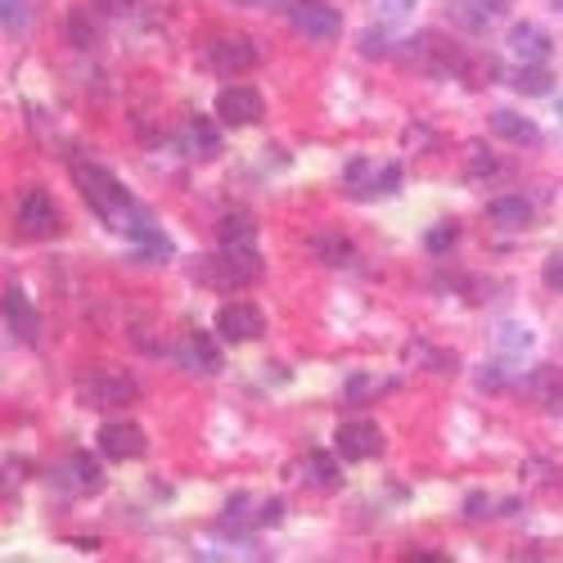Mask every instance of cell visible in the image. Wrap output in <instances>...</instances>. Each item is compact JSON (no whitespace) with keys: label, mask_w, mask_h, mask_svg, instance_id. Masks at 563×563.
<instances>
[{"label":"cell","mask_w":563,"mask_h":563,"mask_svg":"<svg viewBox=\"0 0 563 563\" xmlns=\"http://www.w3.org/2000/svg\"><path fill=\"white\" fill-rule=\"evenodd\" d=\"M73 180L81 185V195H86V203L96 208L113 230H122V234H131L140 221H150V212L140 208L126 190H122V180L113 176V172H104V167H96V163H73Z\"/></svg>","instance_id":"obj_1"},{"label":"cell","mask_w":563,"mask_h":563,"mask_svg":"<svg viewBox=\"0 0 563 563\" xmlns=\"http://www.w3.org/2000/svg\"><path fill=\"white\" fill-rule=\"evenodd\" d=\"M217 249L244 271V279L253 285V279L262 275V257H257V230L249 217H225L221 230H217Z\"/></svg>","instance_id":"obj_2"},{"label":"cell","mask_w":563,"mask_h":563,"mask_svg":"<svg viewBox=\"0 0 563 563\" xmlns=\"http://www.w3.org/2000/svg\"><path fill=\"white\" fill-rule=\"evenodd\" d=\"M289 23L298 36L316 45H330L343 32V14L334 5H324V0H289Z\"/></svg>","instance_id":"obj_3"},{"label":"cell","mask_w":563,"mask_h":563,"mask_svg":"<svg viewBox=\"0 0 563 563\" xmlns=\"http://www.w3.org/2000/svg\"><path fill=\"white\" fill-rule=\"evenodd\" d=\"M77 401H86L90 410L131 406L135 401V384L126 379V374H113V369H90L86 379L77 384Z\"/></svg>","instance_id":"obj_4"},{"label":"cell","mask_w":563,"mask_h":563,"mask_svg":"<svg viewBox=\"0 0 563 563\" xmlns=\"http://www.w3.org/2000/svg\"><path fill=\"white\" fill-rule=\"evenodd\" d=\"M212 324H217V334H221L225 343H253V339L266 334V316H262L253 302H225Z\"/></svg>","instance_id":"obj_5"},{"label":"cell","mask_w":563,"mask_h":563,"mask_svg":"<svg viewBox=\"0 0 563 563\" xmlns=\"http://www.w3.org/2000/svg\"><path fill=\"white\" fill-rule=\"evenodd\" d=\"M212 109H217V122H225V126H253L266 104L253 86H225Z\"/></svg>","instance_id":"obj_6"},{"label":"cell","mask_w":563,"mask_h":563,"mask_svg":"<svg viewBox=\"0 0 563 563\" xmlns=\"http://www.w3.org/2000/svg\"><path fill=\"white\" fill-rule=\"evenodd\" d=\"M397 185H401V167H397V163H388V167H374V163H365V158L347 163V190H352L356 199L393 195Z\"/></svg>","instance_id":"obj_7"},{"label":"cell","mask_w":563,"mask_h":563,"mask_svg":"<svg viewBox=\"0 0 563 563\" xmlns=\"http://www.w3.org/2000/svg\"><path fill=\"white\" fill-rule=\"evenodd\" d=\"M19 230L27 234V240H45V234H55L59 230V208L55 199L45 195V190H27L19 199Z\"/></svg>","instance_id":"obj_8"},{"label":"cell","mask_w":563,"mask_h":563,"mask_svg":"<svg viewBox=\"0 0 563 563\" xmlns=\"http://www.w3.org/2000/svg\"><path fill=\"white\" fill-rule=\"evenodd\" d=\"M208 64H212L217 73H225V77L249 73V68H257V45H253L249 36H217V41L208 45Z\"/></svg>","instance_id":"obj_9"},{"label":"cell","mask_w":563,"mask_h":563,"mask_svg":"<svg viewBox=\"0 0 563 563\" xmlns=\"http://www.w3.org/2000/svg\"><path fill=\"white\" fill-rule=\"evenodd\" d=\"M334 442L347 460H369L384 451V433H379V424H369V419H347V424H339Z\"/></svg>","instance_id":"obj_10"},{"label":"cell","mask_w":563,"mask_h":563,"mask_svg":"<svg viewBox=\"0 0 563 563\" xmlns=\"http://www.w3.org/2000/svg\"><path fill=\"white\" fill-rule=\"evenodd\" d=\"M96 442H100V455H104V460H118V464L145 455V429L126 424V419H118V424H104Z\"/></svg>","instance_id":"obj_11"},{"label":"cell","mask_w":563,"mask_h":563,"mask_svg":"<svg viewBox=\"0 0 563 563\" xmlns=\"http://www.w3.org/2000/svg\"><path fill=\"white\" fill-rule=\"evenodd\" d=\"M176 361H180V369H190V374H217L221 369V347H217L212 334H195L190 330L176 343Z\"/></svg>","instance_id":"obj_12"},{"label":"cell","mask_w":563,"mask_h":563,"mask_svg":"<svg viewBox=\"0 0 563 563\" xmlns=\"http://www.w3.org/2000/svg\"><path fill=\"white\" fill-rule=\"evenodd\" d=\"M505 41H509V55L519 59V64H545L550 51H554V41H550L537 23H514Z\"/></svg>","instance_id":"obj_13"},{"label":"cell","mask_w":563,"mask_h":563,"mask_svg":"<svg viewBox=\"0 0 563 563\" xmlns=\"http://www.w3.org/2000/svg\"><path fill=\"white\" fill-rule=\"evenodd\" d=\"M492 131H496L500 140H509V145H523V150L541 145V126L528 122L523 113H514V109H496V113H492Z\"/></svg>","instance_id":"obj_14"},{"label":"cell","mask_w":563,"mask_h":563,"mask_svg":"<svg viewBox=\"0 0 563 563\" xmlns=\"http://www.w3.org/2000/svg\"><path fill=\"white\" fill-rule=\"evenodd\" d=\"M180 150L190 154V158H217V154H221V131H217V122L195 118L190 126L180 131Z\"/></svg>","instance_id":"obj_15"},{"label":"cell","mask_w":563,"mask_h":563,"mask_svg":"<svg viewBox=\"0 0 563 563\" xmlns=\"http://www.w3.org/2000/svg\"><path fill=\"white\" fill-rule=\"evenodd\" d=\"M496 5L500 0H451V23L464 32H487L496 23Z\"/></svg>","instance_id":"obj_16"},{"label":"cell","mask_w":563,"mask_h":563,"mask_svg":"<svg viewBox=\"0 0 563 563\" xmlns=\"http://www.w3.org/2000/svg\"><path fill=\"white\" fill-rule=\"evenodd\" d=\"M523 393L545 410H563V374L559 369H532L523 379Z\"/></svg>","instance_id":"obj_17"},{"label":"cell","mask_w":563,"mask_h":563,"mask_svg":"<svg viewBox=\"0 0 563 563\" xmlns=\"http://www.w3.org/2000/svg\"><path fill=\"white\" fill-rule=\"evenodd\" d=\"M5 330L14 339H23V343L36 334V311H32V302H27L23 289H5Z\"/></svg>","instance_id":"obj_18"},{"label":"cell","mask_w":563,"mask_h":563,"mask_svg":"<svg viewBox=\"0 0 563 563\" xmlns=\"http://www.w3.org/2000/svg\"><path fill=\"white\" fill-rule=\"evenodd\" d=\"M126 240L135 244V253L145 257V262H154V257H158V262H167V257H172V240L158 230V221H154V217H150V221H140V225L126 234Z\"/></svg>","instance_id":"obj_19"},{"label":"cell","mask_w":563,"mask_h":563,"mask_svg":"<svg viewBox=\"0 0 563 563\" xmlns=\"http://www.w3.org/2000/svg\"><path fill=\"white\" fill-rule=\"evenodd\" d=\"M487 217L496 225H505V230H528L532 225V203L523 195H505V199H492Z\"/></svg>","instance_id":"obj_20"},{"label":"cell","mask_w":563,"mask_h":563,"mask_svg":"<svg viewBox=\"0 0 563 563\" xmlns=\"http://www.w3.org/2000/svg\"><path fill=\"white\" fill-rule=\"evenodd\" d=\"M64 474H68V487H73V492H86V496L104 487V478H100V464L90 460V455H73V460L64 464Z\"/></svg>","instance_id":"obj_21"},{"label":"cell","mask_w":563,"mask_h":563,"mask_svg":"<svg viewBox=\"0 0 563 563\" xmlns=\"http://www.w3.org/2000/svg\"><path fill=\"white\" fill-rule=\"evenodd\" d=\"M509 86H514V90H523V96H550V90H554V77H550L545 64H523L519 73L509 77Z\"/></svg>","instance_id":"obj_22"},{"label":"cell","mask_w":563,"mask_h":563,"mask_svg":"<svg viewBox=\"0 0 563 563\" xmlns=\"http://www.w3.org/2000/svg\"><path fill=\"white\" fill-rule=\"evenodd\" d=\"M415 5L419 0H379V27L384 32H401L415 19Z\"/></svg>","instance_id":"obj_23"},{"label":"cell","mask_w":563,"mask_h":563,"mask_svg":"<svg viewBox=\"0 0 563 563\" xmlns=\"http://www.w3.org/2000/svg\"><path fill=\"white\" fill-rule=\"evenodd\" d=\"M307 464H311V474H316V487H330V492H334V487H343V468L334 464V455L316 451Z\"/></svg>","instance_id":"obj_24"},{"label":"cell","mask_w":563,"mask_h":563,"mask_svg":"<svg viewBox=\"0 0 563 563\" xmlns=\"http://www.w3.org/2000/svg\"><path fill=\"white\" fill-rule=\"evenodd\" d=\"M316 253L324 257V266H347L352 244L343 240V234H320V240H316Z\"/></svg>","instance_id":"obj_25"},{"label":"cell","mask_w":563,"mask_h":563,"mask_svg":"<svg viewBox=\"0 0 563 563\" xmlns=\"http://www.w3.org/2000/svg\"><path fill=\"white\" fill-rule=\"evenodd\" d=\"M496 347L500 352H528L532 347V330H528V324H500V330H496Z\"/></svg>","instance_id":"obj_26"},{"label":"cell","mask_w":563,"mask_h":563,"mask_svg":"<svg viewBox=\"0 0 563 563\" xmlns=\"http://www.w3.org/2000/svg\"><path fill=\"white\" fill-rule=\"evenodd\" d=\"M0 23H5V32H23L27 27V0H0Z\"/></svg>","instance_id":"obj_27"},{"label":"cell","mask_w":563,"mask_h":563,"mask_svg":"<svg viewBox=\"0 0 563 563\" xmlns=\"http://www.w3.org/2000/svg\"><path fill=\"white\" fill-rule=\"evenodd\" d=\"M68 41L77 45V51H86V45H96V23L81 19V14H68Z\"/></svg>","instance_id":"obj_28"},{"label":"cell","mask_w":563,"mask_h":563,"mask_svg":"<svg viewBox=\"0 0 563 563\" xmlns=\"http://www.w3.org/2000/svg\"><path fill=\"white\" fill-rule=\"evenodd\" d=\"M424 244H429V253H446V249L455 244V221H442L438 230H429Z\"/></svg>","instance_id":"obj_29"},{"label":"cell","mask_w":563,"mask_h":563,"mask_svg":"<svg viewBox=\"0 0 563 563\" xmlns=\"http://www.w3.org/2000/svg\"><path fill=\"white\" fill-rule=\"evenodd\" d=\"M361 55H365V59H384V55H388L384 27H379V32H361Z\"/></svg>","instance_id":"obj_30"},{"label":"cell","mask_w":563,"mask_h":563,"mask_svg":"<svg viewBox=\"0 0 563 563\" xmlns=\"http://www.w3.org/2000/svg\"><path fill=\"white\" fill-rule=\"evenodd\" d=\"M379 388H384L379 379H365V374H356V379L347 384V397H356V401H361V397H374V393H379Z\"/></svg>","instance_id":"obj_31"},{"label":"cell","mask_w":563,"mask_h":563,"mask_svg":"<svg viewBox=\"0 0 563 563\" xmlns=\"http://www.w3.org/2000/svg\"><path fill=\"white\" fill-rule=\"evenodd\" d=\"M96 5H100L104 14H113V19H122V14L135 10V0H96Z\"/></svg>","instance_id":"obj_32"},{"label":"cell","mask_w":563,"mask_h":563,"mask_svg":"<svg viewBox=\"0 0 563 563\" xmlns=\"http://www.w3.org/2000/svg\"><path fill=\"white\" fill-rule=\"evenodd\" d=\"M545 285H563V262H554V266H545Z\"/></svg>","instance_id":"obj_33"},{"label":"cell","mask_w":563,"mask_h":563,"mask_svg":"<svg viewBox=\"0 0 563 563\" xmlns=\"http://www.w3.org/2000/svg\"><path fill=\"white\" fill-rule=\"evenodd\" d=\"M559 122H563V100H559Z\"/></svg>","instance_id":"obj_34"},{"label":"cell","mask_w":563,"mask_h":563,"mask_svg":"<svg viewBox=\"0 0 563 563\" xmlns=\"http://www.w3.org/2000/svg\"><path fill=\"white\" fill-rule=\"evenodd\" d=\"M554 5H559V10H563V0H554Z\"/></svg>","instance_id":"obj_35"}]
</instances>
